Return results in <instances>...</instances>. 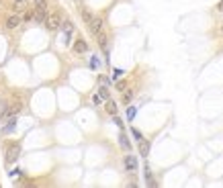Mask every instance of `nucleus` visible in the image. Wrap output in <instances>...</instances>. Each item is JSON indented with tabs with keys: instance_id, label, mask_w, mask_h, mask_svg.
Here are the masks:
<instances>
[{
	"instance_id": "f257e3e1",
	"label": "nucleus",
	"mask_w": 223,
	"mask_h": 188,
	"mask_svg": "<svg viewBox=\"0 0 223 188\" xmlns=\"http://www.w3.org/2000/svg\"><path fill=\"white\" fill-rule=\"evenodd\" d=\"M61 23H64L61 14L60 13H51L47 16V20H45V27H47V31L55 33V31H60V29H61Z\"/></svg>"
},
{
	"instance_id": "f03ea898",
	"label": "nucleus",
	"mask_w": 223,
	"mask_h": 188,
	"mask_svg": "<svg viewBox=\"0 0 223 188\" xmlns=\"http://www.w3.org/2000/svg\"><path fill=\"white\" fill-rule=\"evenodd\" d=\"M20 155V143L14 141V143H8L6 145V164H13V161L19 160Z\"/></svg>"
},
{
	"instance_id": "7ed1b4c3",
	"label": "nucleus",
	"mask_w": 223,
	"mask_h": 188,
	"mask_svg": "<svg viewBox=\"0 0 223 188\" xmlns=\"http://www.w3.org/2000/svg\"><path fill=\"white\" fill-rule=\"evenodd\" d=\"M123 166H125V170H127L129 174H135V172H137V168H139V161H137V157H135V155L127 154L125 157H123Z\"/></svg>"
},
{
	"instance_id": "20e7f679",
	"label": "nucleus",
	"mask_w": 223,
	"mask_h": 188,
	"mask_svg": "<svg viewBox=\"0 0 223 188\" xmlns=\"http://www.w3.org/2000/svg\"><path fill=\"white\" fill-rule=\"evenodd\" d=\"M23 23H25V20H23V16H20L19 13H16V14H10V16L6 19L4 27H6L8 31H16V29H19L20 25H23Z\"/></svg>"
},
{
	"instance_id": "39448f33",
	"label": "nucleus",
	"mask_w": 223,
	"mask_h": 188,
	"mask_svg": "<svg viewBox=\"0 0 223 188\" xmlns=\"http://www.w3.org/2000/svg\"><path fill=\"white\" fill-rule=\"evenodd\" d=\"M102 25H104V20L101 19V16H94V19H92V23H90V25H88V27H90V33L94 35H101L102 33Z\"/></svg>"
},
{
	"instance_id": "423d86ee",
	"label": "nucleus",
	"mask_w": 223,
	"mask_h": 188,
	"mask_svg": "<svg viewBox=\"0 0 223 188\" xmlns=\"http://www.w3.org/2000/svg\"><path fill=\"white\" fill-rule=\"evenodd\" d=\"M72 49H74V53H78V55H82V53H86L88 51V43L82 37H78V39L74 41V45H72Z\"/></svg>"
},
{
	"instance_id": "0eeeda50",
	"label": "nucleus",
	"mask_w": 223,
	"mask_h": 188,
	"mask_svg": "<svg viewBox=\"0 0 223 188\" xmlns=\"http://www.w3.org/2000/svg\"><path fill=\"white\" fill-rule=\"evenodd\" d=\"M137 143H139V154H141V157H148L149 155V141L141 139V141H137Z\"/></svg>"
},
{
	"instance_id": "6e6552de",
	"label": "nucleus",
	"mask_w": 223,
	"mask_h": 188,
	"mask_svg": "<svg viewBox=\"0 0 223 188\" xmlns=\"http://www.w3.org/2000/svg\"><path fill=\"white\" fill-rule=\"evenodd\" d=\"M143 174H145V184H148V186H155V184H158V182L154 180V176H152L149 166H145V168H143Z\"/></svg>"
},
{
	"instance_id": "1a4fd4ad",
	"label": "nucleus",
	"mask_w": 223,
	"mask_h": 188,
	"mask_svg": "<svg viewBox=\"0 0 223 188\" xmlns=\"http://www.w3.org/2000/svg\"><path fill=\"white\" fill-rule=\"evenodd\" d=\"M104 110H107V113L111 114V117H115V114H117V102L108 98V100H107V104H104Z\"/></svg>"
},
{
	"instance_id": "9d476101",
	"label": "nucleus",
	"mask_w": 223,
	"mask_h": 188,
	"mask_svg": "<svg viewBox=\"0 0 223 188\" xmlns=\"http://www.w3.org/2000/svg\"><path fill=\"white\" fill-rule=\"evenodd\" d=\"M80 14H82V20H84L86 25H90V23H92V19H94V14L90 13L88 8H82V10H80Z\"/></svg>"
},
{
	"instance_id": "9b49d317",
	"label": "nucleus",
	"mask_w": 223,
	"mask_h": 188,
	"mask_svg": "<svg viewBox=\"0 0 223 188\" xmlns=\"http://www.w3.org/2000/svg\"><path fill=\"white\" fill-rule=\"evenodd\" d=\"M119 145H121L123 149H127V151L131 149V141L127 139V135H125V133H121V135H119Z\"/></svg>"
},
{
	"instance_id": "f8f14e48",
	"label": "nucleus",
	"mask_w": 223,
	"mask_h": 188,
	"mask_svg": "<svg viewBox=\"0 0 223 188\" xmlns=\"http://www.w3.org/2000/svg\"><path fill=\"white\" fill-rule=\"evenodd\" d=\"M14 125H16V119H14V117H10V121L6 123V127L2 129V133H4V135H8V133H13V131H14Z\"/></svg>"
},
{
	"instance_id": "ddd939ff",
	"label": "nucleus",
	"mask_w": 223,
	"mask_h": 188,
	"mask_svg": "<svg viewBox=\"0 0 223 188\" xmlns=\"http://www.w3.org/2000/svg\"><path fill=\"white\" fill-rule=\"evenodd\" d=\"M61 31H64V33H74V23H72V20H64V23H61Z\"/></svg>"
},
{
	"instance_id": "4468645a",
	"label": "nucleus",
	"mask_w": 223,
	"mask_h": 188,
	"mask_svg": "<svg viewBox=\"0 0 223 188\" xmlns=\"http://www.w3.org/2000/svg\"><path fill=\"white\" fill-rule=\"evenodd\" d=\"M98 94H101L104 100H108V98H111V90H108L107 84H101V88H98Z\"/></svg>"
},
{
	"instance_id": "2eb2a0df",
	"label": "nucleus",
	"mask_w": 223,
	"mask_h": 188,
	"mask_svg": "<svg viewBox=\"0 0 223 188\" xmlns=\"http://www.w3.org/2000/svg\"><path fill=\"white\" fill-rule=\"evenodd\" d=\"M96 39H98V45H101V49H107V47H108V39H107V35H104V33L96 35Z\"/></svg>"
},
{
	"instance_id": "dca6fc26",
	"label": "nucleus",
	"mask_w": 223,
	"mask_h": 188,
	"mask_svg": "<svg viewBox=\"0 0 223 188\" xmlns=\"http://www.w3.org/2000/svg\"><path fill=\"white\" fill-rule=\"evenodd\" d=\"M23 20H25V23H29V20H35V8H31V10H25V14H23Z\"/></svg>"
},
{
	"instance_id": "f3484780",
	"label": "nucleus",
	"mask_w": 223,
	"mask_h": 188,
	"mask_svg": "<svg viewBox=\"0 0 223 188\" xmlns=\"http://www.w3.org/2000/svg\"><path fill=\"white\" fill-rule=\"evenodd\" d=\"M133 90H125V94H123V104H129L131 102V98H133Z\"/></svg>"
},
{
	"instance_id": "a211bd4d",
	"label": "nucleus",
	"mask_w": 223,
	"mask_h": 188,
	"mask_svg": "<svg viewBox=\"0 0 223 188\" xmlns=\"http://www.w3.org/2000/svg\"><path fill=\"white\" fill-rule=\"evenodd\" d=\"M135 114H137V107H127V119L129 121H133Z\"/></svg>"
},
{
	"instance_id": "6ab92c4d",
	"label": "nucleus",
	"mask_w": 223,
	"mask_h": 188,
	"mask_svg": "<svg viewBox=\"0 0 223 188\" xmlns=\"http://www.w3.org/2000/svg\"><path fill=\"white\" fill-rule=\"evenodd\" d=\"M92 102H94V107H101L102 102H104V98H102L101 94H94V96H92Z\"/></svg>"
},
{
	"instance_id": "aec40b11",
	"label": "nucleus",
	"mask_w": 223,
	"mask_h": 188,
	"mask_svg": "<svg viewBox=\"0 0 223 188\" xmlns=\"http://www.w3.org/2000/svg\"><path fill=\"white\" fill-rule=\"evenodd\" d=\"M125 88H127V82L125 80H117V90H119V92H125Z\"/></svg>"
},
{
	"instance_id": "412c9836",
	"label": "nucleus",
	"mask_w": 223,
	"mask_h": 188,
	"mask_svg": "<svg viewBox=\"0 0 223 188\" xmlns=\"http://www.w3.org/2000/svg\"><path fill=\"white\" fill-rule=\"evenodd\" d=\"M98 66H101V61H98V57H96V55H92V60H90V67H92V70H96Z\"/></svg>"
},
{
	"instance_id": "4be33fe9",
	"label": "nucleus",
	"mask_w": 223,
	"mask_h": 188,
	"mask_svg": "<svg viewBox=\"0 0 223 188\" xmlns=\"http://www.w3.org/2000/svg\"><path fill=\"white\" fill-rule=\"evenodd\" d=\"M131 135H133V137H135V139H137V141H141V139H143V135H141V131H137V129H135V127L131 129Z\"/></svg>"
},
{
	"instance_id": "5701e85b",
	"label": "nucleus",
	"mask_w": 223,
	"mask_h": 188,
	"mask_svg": "<svg viewBox=\"0 0 223 188\" xmlns=\"http://www.w3.org/2000/svg\"><path fill=\"white\" fill-rule=\"evenodd\" d=\"M121 76H123V70H113V80H119V78H121Z\"/></svg>"
},
{
	"instance_id": "b1692460",
	"label": "nucleus",
	"mask_w": 223,
	"mask_h": 188,
	"mask_svg": "<svg viewBox=\"0 0 223 188\" xmlns=\"http://www.w3.org/2000/svg\"><path fill=\"white\" fill-rule=\"evenodd\" d=\"M113 119H115V125H117V127H119V129H123V121L119 119V117H117V114L113 117Z\"/></svg>"
},
{
	"instance_id": "393cba45",
	"label": "nucleus",
	"mask_w": 223,
	"mask_h": 188,
	"mask_svg": "<svg viewBox=\"0 0 223 188\" xmlns=\"http://www.w3.org/2000/svg\"><path fill=\"white\" fill-rule=\"evenodd\" d=\"M98 82H101V84H108V78H107V76H101V78H98Z\"/></svg>"
},
{
	"instance_id": "a878e982",
	"label": "nucleus",
	"mask_w": 223,
	"mask_h": 188,
	"mask_svg": "<svg viewBox=\"0 0 223 188\" xmlns=\"http://www.w3.org/2000/svg\"><path fill=\"white\" fill-rule=\"evenodd\" d=\"M14 4H23V2H25V0H13Z\"/></svg>"
},
{
	"instance_id": "bb28decb",
	"label": "nucleus",
	"mask_w": 223,
	"mask_h": 188,
	"mask_svg": "<svg viewBox=\"0 0 223 188\" xmlns=\"http://www.w3.org/2000/svg\"><path fill=\"white\" fill-rule=\"evenodd\" d=\"M219 33H221V35H223V27H221V31H219Z\"/></svg>"
},
{
	"instance_id": "cd10ccee",
	"label": "nucleus",
	"mask_w": 223,
	"mask_h": 188,
	"mask_svg": "<svg viewBox=\"0 0 223 188\" xmlns=\"http://www.w3.org/2000/svg\"><path fill=\"white\" fill-rule=\"evenodd\" d=\"M33 2H35V4H37V2H39V0H33Z\"/></svg>"
},
{
	"instance_id": "c85d7f7f",
	"label": "nucleus",
	"mask_w": 223,
	"mask_h": 188,
	"mask_svg": "<svg viewBox=\"0 0 223 188\" xmlns=\"http://www.w3.org/2000/svg\"><path fill=\"white\" fill-rule=\"evenodd\" d=\"M0 6H2V0H0Z\"/></svg>"
}]
</instances>
